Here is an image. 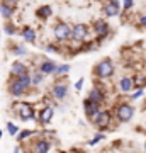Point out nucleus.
Returning a JSON list of instances; mask_svg holds the SVG:
<instances>
[{"mask_svg":"<svg viewBox=\"0 0 146 153\" xmlns=\"http://www.w3.org/2000/svg\"><path fill=\"white\" fill-rule=\"evenodd\" d=\"M14 111L17 112V117L21 121H31L34 119V107L27 102H16L12 105Z\"/></svg>","mask_w":146,"mask_h":153,"instance_id":"1","label":"nucleus"},{"mask_svg":"<svg viewBox=\"0 0 146 153\" xmlns=\"http://www.w3.org/2000/svg\"><path fill=\"white\" fill-rule=\"evenodd\" d=\"M112 71H114V65H112V61H109V60L100 61V63L97 65V68H95V73H97V76H100V78L110 76Z\"/></svg>","mask_w":146,"mask_h":153,"instance_id":"2","label":"nucleus"},{"mask_svg":"<svg viewBox=\"0 0 146 153\" xmlns=\"http://www.w3.org/2000/svg\"><path fill=\"white\" fill-rule=\"evenodd\" d=\"M54 36L56 39H60V41H66L68 38H71V27L65 22H60L56 27H54Z\"/></svg>","mask_w":146,"mask_h":153,"instance_id":"3","label":"nucleus"},{"mask_svg":"<svg viewBox=\"0 0 146 153\" xmlns=\"http://www.w3.org/2000/svg\"><path fill=\"white\" fill-rule=\"evenodd\" d=\"M9 92H10V95H14V97H21V95L26 94V88L22 87L21 82L14 76L10 82H9Z\"/></svg>","mask_w":146,"mask_h":153,"instance_id":"4","label":"nucleus"},{"mask_svg":"<svg viewBox=\"0 0 146 153\" xmlns=\"http://www.w3.org/2000/svg\"><path fill=\"white\" fill-rule=\"evenodd\" d=\"M87 34H88V29L83 24H78V26H75V27L71 29V38L75 39V41H83L87 38Z\"/></svg>","mask_w":146,"mask_h":153,"instance_id":"5","label":"nucleus"},{"mask_svg":"<svg viewBox=\"0 0 146 153\" xmlns=\"http://www.w3.org/2000/svg\"><path fill=\"white\" fill-rule=\"evenodd\" d=\"M133 107L131 105H127V104H122V105H119V109H117V117H119L121 121H129L131 117H133Z\"/></svg>","mask_w":146,"mask_h":153,"instance_id":"6","label":"nucleus"},{"mask_svg":"<svg viewBox=\"0 0 146 153\" xmlns=\"http://www.w3.org/2000/svg\"><path fill=\"white\" fill-rule=\"evenodd\" d=\"M10 73H12V76H21V75L29 73V70H27V66L22 61H14L12 63V68H10Z\"/></svg>","mask_w":146,"mask_h":153,"instance_id":"7","label":"nucleus"},{"mask_svg":"<svg viewBox=\"0 0 146 153\" xmlns=\"http://www.w3.org/2000/svg\"><path fill=\"white\" fill-rule=\"evenodd\" d=\"M119 12V4H117V0H112L110 4H107V5L104 7V16L105 17H112L116 16Z\"/></svg>","mask_w":146,"mask_h":153,"instance_id":"8","label":"nucleus"},{"mask_svg":"<svg viewBox=\"0 0 146 153\" xmlns=\"http://www.w3.org/2000/svg\"><path fill=\"white\" fill-rule=\"evenodd\" d=\"M85 111H87V114L90 116V117H92L93 121L97 119V116L100 114V112H99L97 104H93L92 100H87V102H85Z\"/></svg>","mask_w":146,"mask_h":153,"instance_id":"9","label":"nucleus"},{"mask_svg":"<svg viewBox=\"0 0 146 153\" xmlns=\"http://www.w3.org/2000/svg\"><path fill=\"white\" fill-rule=\"evenodd\" d=\"M53 117V109L51 107H44L41 112H39V123L41 124H48L49 121Z\"/></svg>","mask_w":146,"mask_h":153,"instance_id":"10","label":"nucleus"},{"mask_svg":"<svg viewBox=\"0 0 146 153\" xmlns=\"http://www.w3.org/2000/svg\"><path fill=\"white\" fill-rule=\"evenodd\" d=\"M66 92H68V88H66L65 83H56L53 87V95L56 99H63L66 95Z\"/></svg>","mask_w":146,"mask_h":153,"instance_id":"11","label":"nucleus"},{"mask_svg":"<svg viewBox=\"0 0 146 153\" xmlns=\"http://www.w3.org/2000/svg\"><path fill=\"white\" fill-rule=\"evenodd\" d=\"M54 68H56V65H54L53 61H43L41 63V66H39V71L43 73V75H48V73H53Z\"/></svg>","mask_w":146,"mask_h":153,"instance_id":"12","label":"nucleus"},{"mask_svg":"<svg viewBox=\"0 0 146 153\" xmlns=\"http://www.w3.org/2000/svg\"><path fill=\"white\" fill-rule=\"evenodd\" d=\"M93 31H95V33L102 38V36H105V34H107V24H105L104 21H97L95 24H93Z\"/></svg>","mask_w":146,"mask_h":153,"instance_id":"13","label":"nucleus"},{"mask_svg":"<svg viewBox=\"0 0 146 153\" xmlns=\"http://www.w3.org/2000/svg\"><path fill=\"white\" fill-rule=\"evenodd\" d=\"M22 38H24V41H27V43H34V41H36V33H34V29L24 27L22 29Z\"/></svg>","mask_w":146,"mask_h":153,"instance_id":"14","label":"nucleus"},{"mask_svg":"<svg viewBox=\"0 0 146 153\" xmlns=\"http://www.w3.org/2000/svg\"><path fill=\"white\" fill-rule=\"evenodd\" d=\"M0 14H2V17H4L5 21H10L12 16H14V9L5 5V4H0Z\"/></svg>","mask_w":146,"mask_h":153,"instance_id":"15","label":"nucleus"},{"mask_svg":"<svg viewBox=\"0 0 146 153\" xmlns=\"http://www.w3.org/2000/svg\"><path fill=\"white\" fill-rule=\"evenodd\" d=\"M51 14H53V10H51L49 5H43L36 10V16H38L39 19H48V17H51Z\"/></svg>","mask_w":146,"mask_h":153,"instance_id":"16","label":"nucleus"},{"mask_svg":"<svg viewBox=\"0 0 146 153\" xmlns=\"http://www.w3.org/2000/svg\"><path fill=\"white\" fill-rule=\"evenodd\" d=\"M109 121H110L109 112H100V114L97 116V119H95V124H97L99 128H104V126L109 124Z\"/></svg>","mask_w":146,"mask_h":153,"instance_id":"17","label":"nucleus"},{"mask_svg":"<svg viewBox=\"0 0 146 153\" xmlns=\"http://www.w3.org/2000/svg\"><path fill=\"white\" fill-rule=\"evenodd\" d=\"M34 152L36 153H48L49 152V141L39 140V141L36 143V146H34Z\"/></svg>","mask_w":146,"mask_h":153,"instance_id":"18","label":"nucleus"},{"mask_svg":"<svg viewBox=\"0 0 146 153\" xmlns=\"http://www.w3.org/2000/svg\"><path fill=\"white\" fill-rule=\"evenodd\" d=\"M90 100H92L93 104H100L104 100V94L99 90V88H93L92 92H90Z\"/></svg>","mask_w":146,"mask_h":153,"instance_id":"19","label":"nucleus"},{"mask_svg":"<svg viewBox=\"0 0 146 153\" xmlns=\"http://www.w3.org/2000/svg\"><path fill=\"white\" fill-rule=\"evenodd\" d=\"M16 78L21 82V85L26 88V90L31 87V75H29V73H26V75H21V76H16Z\"/></svg>","mask_w":146,"mask_h":153,"instance_id":"20","label":"nucleus"},{"mask_svg":"<svg viewBox=\"0 0 146 153\" xmlns=\"http://www.w3.org/2000/svg\"><path fill=\"white\" fill-rule=\"evenodd\" d=\"M119 85H121V90H122V92H127V90L133 87V80H131V78H122Z\"/></svg>","mask_w":146,"mask_h":153,"instance_id":"21","label":"nucleus"},{"mask_svg":"<svg viewBox=\"0 0 146 153\" xmlns=\"http://www.w3.org/2000/svg\"><path fill=\"white\" fill-rule=\"evenodd\" d=\"M34 133L31 131V129H24V131H21V133H17V140H19V141H26L27 138L29 136H33Z\"/></svg>","mask_w":146,"mask_h":153,"instance_id":"22","label":"nucleus"},{"mask_svg":"<svg viewBox=\"0 0 146 153\" xmlns=\"http://www.w3.org/2000/svg\"><path fill=\"white\" fill-rule=\"evenodd\" d=\"M4 31H5L7 34H10V36H12V34H16V33H17V27L14 26V24H10V22L7 21V22H5V26H4Z\"/></svg>","mask_w":146,"mask_h":153,"instance_id":"23","label":"nucleus"},{"mask_svg":"<svg viewBox=\"0 0 146 153\" xmlns=\"http://www.w3.org/2000/svg\"><path fill=\"white\" fill-rule=\"evenodd\" d=\"M43 82V73H34L33 76H31V85H39V83Z\"/></svg>","mask_w":146,"mask_h":153,"instance_id":"24","label":"nucleus"},{"mask_svg":"<svg viewBox=\"0 0 146 153\" xmlns=\"http://www.w3.org/2000/svg\"><path fill=\"white\" fill-rule=\"evenodd\" d=\"M68 70H70V66H68V65H61V66H56L53 73H54V75H65Z\"/></svg>","mask_w":146,"mask_h":153,"instance_id":"25","label":"nucleus"},{"mask_svg":"<svg viewBox=\"0 0 146 153\" xmlns=\"http://www.w3.org/2000/svg\"><path fill=\"white\" fill-rule=\"evenodd\" d=\"M7 131H9V134H10V136H16L17 133H19V128H17L14 123H7Z\"/></svg>","mask_w":146,"mask_h":153,"instance_id":"26","label":"nucleus"},{"mask_svg":"<svg viewBox=\"0 0 146 153\" xmlns=\"http://www.w3.org/2000/svg\"><path fill=\"white\" fill-rule=\"evenodd\" d=\"M12 53L17 55V56H24L27 53V49L24 48V46H14V48H12Z\"/></svg>","mask_w":146,"mask_h":153,"instance_id":"27","label":"nucleus"},{"mask_svg":"<svg viewBox=\"0 0 146 153\" xmlns=\"http://www.w3.org/2000/svg\"><path fill=\"white\" fill-rule=\"evenodd\" d=\"M133 83H134V87H145L146 85V78L145 76H136Z\"/></svg>","mask_w":146,"mask_h":153,"instance_id":"28","label":"nucleus"},{"mask_svg":"<svg viewBox=\"0 0 146 153\" xmlns=\"http://www.w3.org/2000/svg\"><path fill=\"white\" fill-rule=\"evenodd\" d=\"M102 134H97V136H95V138H93V140H92V141H90V145H95V143H99V141H100V140H102Z\"/></svg>","mask_w":146,"mask_h":153,"instance_id":"29","label":"nucleus"},{"mask_svg":"<svg viewBox=\"0 0 146 153\" xmlns=\"http://www.w3.org/2000/svg\"><path fill=\"white\" fill-rule=\"evenodd\" d=\"M133 7V0H124V9H131Z\"/></svg>","mask_w":146,"mask_h":153,"instance_id":"30","label":"nucleus"},{"mask_svg":"<svg viewBox=\"0 0 146 153\" xmlns=\"http://www.w3.org/2000/svg\"><path fill=\"white\" fill-rule=\"evenodd\" d=\"M82 83H83V80H78V82H76V85H75V87L78 88V90L82 88Z\"/></svg>","mask_w":146,"mask_h":153,"instance_id":"31","label":"nucleus"},{"mask_svg":"<svg viewBox=\"0 0 146 153\" xmlns=\"http://www.w3.org/2000/svg\"><path fill=\"white\" fill-rule=\"evenodd\" d=\"M141 24H143V26H146V16L141 17Z\"/></svg>","mask_w":146,"mask_h":153,"instance_id":"32","label":"nucleus"},{"mask_svg":"<svg viewBox=\"0 0 146 153\" xmlns=\"http://www.w3.org/2000/svg\"><path fill=\"white\" fill-rule=\"evenodd\" d=\"M14 153H21V150H19V148H16V150H14Z\"/></svg>","mask_w":146,"mask_h":153,"instance_id":"33","label":"nucleus"},{"mask_svg":"<svg viewBox=\"0 0 146 153\" xmlns=\"http://www.w3.org/2000/svg\"><path fill=\"white\" fill-rule=\"evenodd\" d=\"M0 138H2V129H0Z\"/></svg>","mask_w":146,"mask_h":153,"instance_id":"34","label":"nucleus"},{"mask_svg":"<svg viewBox=\"0 0 146 153\" xmlns=\"http://www.w3.org/2000/svg\"><path fill=\"white\" fill-rule=\"evenodd\" d=\"M145 148H146V143H145Z\"/></svg>","mask_w":146,"mask_h":153,"instance_id":"35","label":"nucleus"}]
</instances>
